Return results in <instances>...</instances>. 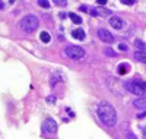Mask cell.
<instances>
[{
	"label": "cell",
	"mask_w": 146,
	"mask_h": 139,
	"mask_svg": "<svg viewBox=\"0 0 146 139\" xmlns=\"http://www.w3.org/2000/svg\"><path fill=\"white\" fill-rule=\"evenodd\" d=\"M96 116L105 128H114L117 124V111L108 101H101L96 107Z\"/></svg>",
	"instance_id": "obj_1"
},
{
	"label": "cell",
	"mask_w": 146,
	"mask_h": 139,
	"mask_svg": "<svg viewBox=\"0 0 146 139\" xmlns=\"http://www.w3.org/2000/svg\"><path fill=\"white\" fill-rule=\"evenodd\" d=\"M110 25H111L114 29H121L124 27V22H123V19H121L120 16H111L110 18Z\"/></svg>",
	"instance_id": "obj_7"
},
{
	"label": "cell",
	"mask_w": 146,
	"mask_h": 139,
	"mask_svg": "<svg viewBox=\"0 0 146 139\" xmlns=\"http://www.w3.org/2000/svg\"><path fill=\"white\" fill-rule=\"evenodd\" d=\"M5 5H6L5 2H0V10H3V9H5Z\"/></svg>",
	"instance_id": "obj_26"
},
{
	"label": "cell",
	"mask_w": 146,
	"mask_h": 139,
	"mask_svg": "<svg viewBox=\"0 0 146 139\" xmlns=\"http://www.w3.org/2000/svg\"><path fill=\"white\" fill-rule=\"evenodd\" d=\"M142 132H143V139H146V128H143Z\"/></svg>",
	"instance_id": "obj_27"
},
{
	"label": "cell",
	"mask_w": 146,
	"mask_h": 139,
	"mask_svg": "<svg viewBox=\"0 0 146 139\" xmlns=\"http://www.w3.org/2000/svg\"><path fill=\"white\" fill-rule=\"evenodd\" d=\"M64 56H67L72 60H80L85 57V50L79 45H67L64 48Z\"/></svg>",
	"instance_id": "obj_4"
},
{
	"label": "cell",
	"mask_w": 146,
	"mask_h": 139,
	"mask_svg": "<svg viewBox=\"0 0 146 139\" xmlns=\"http://www.w3.org/2000/svg\"><path fill=\"white\" fill-rule=\"evenodd\" d=\"M127 139H137V136H135L133 133H127Z\"/></svg>",
	"instance_id": "obj_23"
},
{
	"label": "cell",
	"mask_w": 146,
	"mask_h": 139,
	"mask_svg": "<svg viewBox=\"0 0 146 139\" xmlns=\"http://www.w3.org/2000/svg\"><path fill=\"white\" fill-rule=\"evenodd\" d=\"M69 18L72 19L73 23H78V25L82 23V18H80L79 15H76V13H73V12H70V13H69Z\"/></svg>",
	"instance_id": "obj_14"
},
{
	"label": "cell",
	"mask_w": 146,
	"mask_h": 139,
	"mask_svg": "<svg viewBox=\"0 0 146 139\" xmlns=\"http://www.w3.org/2000/svg\"><path fill=\"white\" fill-rule=\"evenodd\" d=\"M40 40H41L42 43H45V44H47V43H50V41H51V35L48 34L47 31H42V32L40 34Z\"/></svg>",
	"instance_id": "obj_12"
},
{
	"label": "cell",
	"mask_w": 146,
	"mask_h": 139,
	"mask_svg": "<svg viewBox=\"0 0 146 139\" xmlns=\"http://www.w3.org/2000/svg\"><path fill=\"white\" fill-rule=\"evenodd\" d=\"M62 81H63V75L60 73V72H56V73L51 75V78H50V86L54 88L58 82H62Z\"/></svg>",
	"instance_id": "obj_8"
},
{
	"label": "cell",
	"mask_w": 146,
	"mask_h": 139,
	"mask_svg": "<svg viewBox=\"0 0 146 139\" xmlns=\"http://www.w3.org/2000/svg\"><path fill=\"white\" fill-rule=\"evenodd\" d=\"M96 34H98V38H100L102 43H108V44L114 43V35L110 32V31H107L105 28H100Z\"/></svg>",
	"instance_id": "obj_6"
},
{
	"label": "cell",
	"mask_w": 146,
	"mask_h": 139,
	"mask_svg": "<svg viewBox=\"0 0 146 139\" xmlns=\"http://www.w3.org/2000/svg\"><path fill=\"white\" fill-rule=\"evenodd\" d=\"M118 48L121 50V51H127V48H129V47H127L126 44H118Z\"/></svg>",
	"instance_id": "obj_20"
},
{
	"label": "cell",
	"mask_w": 146,
	"mask_h": 139,
	"mask_svg": "<svg viewBox=\"0 0 146 139\" xmlns=\"http://www.w3.org/2000/svg\"><path fill=\"white\" fill-rule=\"evenodd\" d=\"M135 59L137 61H142V63H145V65H146V53L145 51H136L135 53Z\"/></svg>",
	"instance_id": "obj_11"
},
{
	"label": "cell",
	"mask_w": 146,
	"mask_h": 139,
	"mask_svg": "<svg viewBox=\"0 0 146 139\" xmlns=\"http://www.w3.org/2000/svg\"><path fill=\"white\" fill-rule=\"evenodd\" d=\"M56 100H57V98H56L54 95H48V97H47V101H48L50 104H54V103H56Z\"/></svg>",
	"instance_id": "obj_19"
},
{
	"label": "cell",
	"mask_w": 146,
	"mask_h": 139,
	"mask_svg": "<svg viewBox=\"0 0 146 139\" xmlns=\"http://www.w3.org/2000/svg\"><path fill=\"white\" fill-rule=\"evenodd\" d=\"M135 45L137 48V51H145V48H146V44L142 41V40H136L135 41Z\"/></svg>",
	"instance_id": "obj_15"
},
{
	"label": "cell",
	"mask_w": 146,
	"mask_h": 139,
	"mask_svg": "<svg viewBox=\"0 0 146 139\" xmlns=\"http://www.w3.org/2000/svg\"><path fill=\"white\" fill-rule=\"evenodd\" d=\"M66 16H67V15L64 13V12H62V13H60V15H58V18H60V19H64Z\"/></svg>",
	"instance_id": "obj_25"
},
{
	"label": "cell",
	"mask_w": 146,
	"mask_h": 139,
	"mask_svg": "<svg viewBox=\"0 0 146 139\" xmlns=\"http://www.w3.org/2000/svg\"><path fill=\"white\" fill-rule=\"evenodd\" d=\"M105 54H107L108 57H114V56H117L115 51H114V50H111V48H105Z\"/></svg>",
	"instance_id": "obj_17"
},
{
	"label": "cell",
	"mask_w": 146,
	"mask_h": 139,
	"mask_svg": "<svg viewBox=\"0 0 146 139\" xmlns=\"http://www.w3.org/2000/svg\"><path fill=\"white\" fill-rule=\"evenodd\" d=\"M38 25H40L38 16L34 15V13H29V15H25V16L21 19L19 28H21V31L29 34V32H34L36 28H38Z\"/></svg>",
	"instance_id": "obj_2"
},
{
	"label": "cell",
	"mask_w": 146,
	"mask_h": 139,
	"mask_svg": "<svg viewBox=\"0 0 146 139\" xmlns=\"http://www.w3.org/2000/svg\"><path fill=\"white\" fill-rule=\"evenodd\" d=\"M79 9H80L82 12H86V13H89V10H91V9H88V6H85V5H82Z\"/></svg>",
	"instance_id": "obj_21"
},
{
	"label": "cell",
	"mask_w": 146,
	"mask_h": 139,
	"mask_svg": "<svg viewBox=\"0 0 146 139\" xmlns=\"http://www.w3.org/2000/svg\"><path fill=\"white\" fill-rule=\"evenodd\" d=\"M38 6H41V7H44V9H48L50 7V2H48V0H38Z\"/></svg>",
	"instance_id": "obj_16"
},
{
	"label": "cell",
	"mask_w": 146,
	"mask_h": 139,
	"mask_svg": "<svg viewBox=\"0 0 146 139\" xmlns=\"http://www.w3.org/2000/svg\"><path fill=\"white\" fill-rule=\"evenodd\" d=\"M56 6H60V7H63V6H67V2L66 0H56Z\"/></svg>",
	"instance_id": "obj_18"
},
{
	"label": "cell",
	"mask_w": 146,
	"mask_h": 139,
	"mask_svg": "<svg viewBox=\"0 0 146 139\" xmlns=\"http://www.w3.org/2000/svg\"><path fill=\"white\" fill-rule=\"evenodd\" d=\"M133 106L139 110H146V97H139L133 101Z\"/></svg>",
	"instance_id": "obj_9"
},
{
	"label": "cell",
	"mask_w": 146,
	"mask_h": 139,
	"mask_svg": "<svg viewBox=\"0 0 146 139\" xmlns=\"http://www.w3.org/2000/svg\"><path fill=\"white\" fill-rule=\"evenodd\" d=\"M129 70H130V65H129V63H121L120 67H118V73L120 75H126Z\"/></svg>",
	"instance_id": "obj_13"
},
{
	"label": "cell",
	"mask_w": 146,
	"mask_h": 139,
	"mask_svg": "<svg viewBox=\"0 0 146 139\" xmlns=\"http://www.w3.org/2000/svg\"><path fill=\"white\" fill-rule=\"evenodd\" d=\"M96 3H98V5H102V6H104V5L107 3V0H96Z\"/></svg>",
	"instance_id": "obj_24"
},
{
	"label": "cell",
	"mask_w": 146,
	"mask_h": 139,
	"mask_svg": "<svg viewBox=\"0 0 146 139\" xmlns=\"http://www.w3.org/2000/svg\"><path fill=\"white\" fill-rule=\"evenodd\" d=\"M41 129H42V133H44V135L51 136V135H54V133L57 132V123H56L54 119L47 117V119L42 122V124H41Z\"/></svg>",
	"instance_id": "obj_5"
},
{
	"label": "cell",
	"mask_w": 146,
	"mask_h": 139,
	"mask_svg": "<svg viewBox=\"0 0 146 139\" xmlns=\"http://www.w3.org/2000/svg\"><path fill=\"white\" fill-rule=\"evenodd\" d=\"M126 88L129 90V92L135 94L137 97H145L146 94V82H142V81H129L126 82Z\"/></svg>",
	"instance_id": "obj_3"
},
{
	"label": "cell",
	"mask_w": 146,
	"mask_h": 139,
	"mask_svg": "<svg viewBox=\"0 0 146 139\" xmlns=\"http://www.w3.org/2000/svg\"><path fill=\"white\" fill-rule=\"evenodd\" d=\"M72 37L75 40H79V41H82V40H85V31L82 29V28H76V29H73L72 31Z\"/></svg>",
	"instance_id": "obj_10"
},
{
	"label": "cell",
	"mask_w": 146,
	"mask_h": 139,
	"mask_svg": "<svg viewBox=\"0 0 146 139\" xmlns=\"http://www.w3.org/2000/svg\"><path fill=\"white\" fill-rule=\"evenodd\" d=\"M123 3H124V5H129V6L135 5V2H133V0H123Z\"/></svg>",
	"instance_id": "obj_22"
}]
</instances>
